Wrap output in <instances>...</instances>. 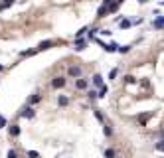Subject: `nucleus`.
Masks as SVG:
<instances>
[{
  "label": "nucleus",
  "mask_w": 164,
  "mask_h": 158,
  "mask_svg": "<svg viewBox=\"0 0 164 158\" xmlns=\"http://www.w3.org/2000/svg\"><path fill=\"white\" fill-rule=\"evenodd\" d=\"M52 43H53V42H42V43H40V47H38V50H48V47H50Z\"/></svg>",
  "instance_id": "nucleus-12"
},
{
  "label": "nucleus",
  "mask_w": 164,
  "mask_h": 158,
  "mask_svg": "<svg viewBox=\"0 0 164 158\" xmlns=\"http://www.w3.org/2000/svg\"><path fill=\"white\" fill-rule=\"evenodd\" d=\"M105 12H107V8H105V6H101V8H99V12H97V14H99V18H103V16H105Z\"/></svg>",
  "instance_id": "nucleus-19"
},
{
  "label": "nucleus",
  "mask_w": 164,
  "mask_h": 158,
  "mask_svg": "<svg viewBox=\"0 0 164 158\" xmlns=\"http://www.w3.org/2000/svg\"><path fill=\"white\" fill-rule=\"evenodd\" d=\"M0 71H2V65H0Z\"/></svg>",
  "instance_id": "nucleus-25"
},
{
  "label": "nucleus",
  "mask_w": 164,
  "mask_h": 158,
  "mask_svg": "<svg viewBox=\"0 0 164 158\" xmlns=\"http://www.w3.org/2000/svg\"><path fill=\"white\" fill-rule=\"evenodd\" d=\"M6 124V121H4V117H0V127H4Z\"/></svg>",
  "instance_id": "nucleus-23"
},
{
  "label": "nucleus",
  "mask_w": 164,
  "mask_h": 158,
  "mask_svg": "<svg viewBox=\"0 0 164 158\" xmlns=\"http://www.w3.org/2000/svg\"><path fill=\"white\" fill-rule=\"evenodd\" d=\"M83 47H85V42L83 40H77V42H75V52H81Z\"/></svg>",
  "instance_id": "nucleus-7"
},
{
  "label": "nucleus",
  "mask_w": 164,
  "mask_h": 158,
  "mask_svg": "<svg viewBox=\"0 0 164 158\" xmlns=\"http://www.w3.org/2000/svg\"><path fill=\"white\" fill-rule=\"evenodd\" d=\"M107 95V87H101V91L97 93V97H105Z\"/></svg>",
  "instance_id": "nucleus-17"
},
{
  "label": "nucleus",
  "mask_w": 164,
  "mask_h": 158,
  "mask_svg": "<svg viewBox=\"0 0 164 158\" xmlns=\"http://www.w3.org/2000/svg\"><path fill=\"white\" fill-rule=\"evenodd\" d=\"M117 50L121 52V53H127V52L130 50V46H123V47H117Z\"/></svg>",
  "instance_id": "nucleus-18"
},
{
  "label": "nucleus",
  "mask_w": 164,
  "mask_h": 158,
  "mask_svg": "<svg viewBox=\"0 0 164 158\" xmlns=\"http://www.w3.org/2000/svg\"><path fill=\"white\" fill-rule=\"evenodd\" d=\"M154 148H156V150H160V152H164V140L156 142V144H154Z\"/></svg>",
  "instance_id": "nucleus-13"
},
{
  "label": "nucleus",
  "mask_w": 164,
  "mask_h": 158,
  "mask_svg": "<svg viewBox=\"0 0 164 158\" xmlns=\"http://www.w3.org/2000/svg\"><path fill=\"white\" fill-rule=\"evenodd\" d=\"M117 156V152H115L113 148H109V150H105V158H115Z\"/></svg>",
  "instance_id": "nucleus-9"
},
{
  "label": "nucleus",
  "mask_w": 164,
  "mask_h": 158,
  "mask_svg": "<svg viewBox=\"0 0 164 158\" xmlns=\"http://www.w3.org/2000/svg\"><path fill=\"white\" fill-rule=\"evenodd\" d=\"M63 85H65V79L63 77H56V79L52 81V87H53V89H59V87H63Z\"/></svg>",
  "instance_id": "nucleus-2"
},
{
  "label": "nucleus",
  "mask_w": 164,
  "mask_h": 158,
  "mask_svg": "<svg viewBox=\"0 0 164 158\" xmlns=\"http://www.w3.org/2000/svg\"><path fill=\"white\" fill-rule=\"evenodd\" d=\"M20 134V127L18 124H12V127H10V137H18Z\"/></svg>",
  "instance_id": "nucleus-4"
},
{
  "label": "nucleus",
  "mask_w": 164,
  "mask_h": 158,
  "mask_svg": "<svg viewBox=\"0 0 164 158\" xmlns=\"http://www.w3.org/2000/svg\"><path fill=\"white\" fill-rule=\"evenodd\" d=\"M75 87H77V89H87V81L85 79H77L75 81Z\"/></svg>",
  "instance_id": "nucleus-5"
},
{
  "label": "nucleus",
  "mask_w": 164,
  "mask_h": 158,
  "mask_svg": "<svg viewBox=\"0 0 164 158\" xmlns=\"http://www.w3.org/2000/svg\"><path fill=\"white\" fill-rule=\"evenodd\" d=\"M69 75H71V77H81V67L71 65V67H69Z\"/></svg>",
  "instance_id": "nucleus-3"
},
{
  "label": "nucleus",
  "mask_w": 164,
  "mask_h": 158,
  "mask_svg": "<svg viewBox=\"0 0 164 158\" xmlns=\"http://www.w3.org/2000/svg\"><path fill=\"white\" fill-rule=\"evenodd\" d=\"M40 99H42V97L38 95V93H34V95H32V99H30V103H38V101H40Z\"/></svg>",
  "instance_id": "nucleus-15"
},
{
  "label": "nucleus",
  "mask_w": 164,
  "mask_h": 158,
  "mask_svg": "<svg viewBox=\"0 0 164 158\" xmlns=\"http://www.w3.org/2000/svg\"><path fill=\"white\" fill-rule=\"evenodd\" d=\"M28 156H30V158H38V152H36V150H30Z\"/></svg>",
  "instance_id": "nucleus-21"
},
{
  "label": "nucleus",
  "mask_w": 164,
  "mask_h": 158,
  "mask_svg": "<svg viewBox=\"0 0 164 158\" xmlns=\"http://www.w3.org/2000/svg\"><path fill=\"white\" fill-rule=\"evenodd\" d=\"M119 26H121V28H129L130 22H129V20H121V22H119Z\"/></svg>",
  "instance_id": "nucleus-14"
},
{
  "label": "nucleus",
  "mask_w": 164,
  "mask_h": 158,
  "mask_svg": "<svg viewBox=\"0 0 164 158\" xmlns=\"http://www.w3.org/2000/svg\"><path fill=\"white\" fill-rule=\"evenodd\" d=\"M8 158H18V154H16V150H8Z\"/></svg>",
  "instance_id": "nucleus-20"
},
{
  "label": "nucleus",
  "mask_w": 164,
  "mask_h": 158,
  "mask_svg": "<svg viewBox=\"0 0 164 158\" xmlns=\"http://www.w3.org/2000/svg\"><path fill=\"white\" fill-rule=\"evenodd\" d=\"M14 4V0H4L2 4H0V10H4V8H8V6H12Z\"/></svg>",
  "instance_id": "nucleus-8"
},
{
  "label": "nucleus",
  "mask_w": 164,
  "mask_h": 158,
  "mask_svg": "<svg viewBox=\"0 0 164 158\" xmlns=\"http://www.w3.org/2000/svg\"><path fill=\"white\" fill-rule=\"evenodd\" d=\"M152 26H154V28H164V16H162V18H158V20H154V22H152Z\"/></svg>",
  "instance_id": "nucleus-6"
},
{
  "label": "nucleus",
  "mask_w": 164,
  "mask_h": 158,
  "mask_svg": "<svg viewBox=\"0 0 164 158\" xmlns=\"http://www.w3.org/2000/svg\"><path fill=\"white\" fill-rule=\"evenodd\" d=\"M93 83H95V85H101V87H103V77H101V75H95V77H93Z\"/></svg>",
  "instance_id": "nucleus-11"
},
{
  "label": "nucleus",
  "mask_w": 164,
  "mask_h": 158,
  "mask_svg": "<svg viewBox=\"0 0 164 158\" xmlns=\"http://www.w3.org/2000/svg\"><path fill=\"white\" fill-rule=\"evenodd\" d=\"M103 133H105L107 137H111V134H113V130H111V127H107V124H105V129H103Z\"/></svg>",
  "instance_id": "nucleus-16"
},
{
  "label": "nucleus",
  "mask_w": 164,
  "mask_h": 158,
  "mask_svg": "<svg viewBox=\"0 0 164 158\" xmlns=\"http://www.w3.org/2000/svg\"><path fill=\"white\" fill-rule=\"evenodd\" d=\"M22 117H24V119H32V117H34V109H32V107H24V109H22Z\"/></svg>",
  "instance_id": "nucleus-1"
},
{
  "label": "nucleus",
  "mask_w": 164,
  "mask_h": 158,
  "mask_svg": "<svg viewBox=\"0 0 164 158\" xmlns=\"http://www.w3.org/2000/svg\"><path fill=\"white\" fill-rule=\"evenodd\" d=\"M139 2H143V4H144V2H148V0H139Z\"/></svg>",
  "instance_id": "nucleus-24"
},
{
  "label": "nucleus",
  "mask_w": 164,
  "mask_h": 158,
  "mask_svg": "<svg viewBox=\"0 0 164 158\" xmlns=\"http://www.w3.org/2000/svg\"><path fill=\"white\" fill-rule=\"evenodd\" d=\"M57 103H59V105H62V107H67L69 99H67V97H59V99H57Z\"/></svg>",
  "instance_id": "nucleus-10"
},
{
  "label": "nucleus",
  "mask_w": 164,
  "mask_h": 158,
  "mask_svg": "<svg viewBox=\"0 0 164 158\" xmlns=\"http://www.w3.org/2000/svg\"><path fill=\"white\" fill-rule=\"evenodd\" d=\"M89 99H97V91H89Z\"/></svg>",
  "instance_id": "nucleus-22"
}]
</instances>
